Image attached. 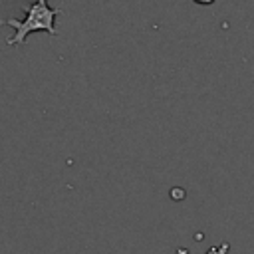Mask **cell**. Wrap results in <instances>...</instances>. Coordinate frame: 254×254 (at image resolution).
<instances>
[{
	"mask_svg": "<svg viewBox=\"0 0 254 254\" xmlns=\"http://www.w3.org/2000/svg\"><path fill=\"white\" fill-rule=\"evenodd\" d=\"M24 20L8 18L6 26L14 28V34L8 38V46H20L26 38L34 32H48L56 34V16L62 14L60 8H50L48 0H34L32 4L24 6Z\"/></svg>",
	"mask_w": 254,
	"mask_h": 254,
	"instance_id": "obj_1",
	"label": "cell"
},
{
	"mask_svg": "<svg viewBox=\"0 0 254 254\" xmlns=\"http://www.w3.org/2000/svg\"><path fill=\"white\" fill-rule=\"evenodd\" d=\"M196 4H202V6H206V4H212L214 0H194Z\"/></svg>",
	"mask_w": 254,
	"mask_h": 254,
	"instance_id": "obj_2",
	"label": "cell"
}]
</instances>
